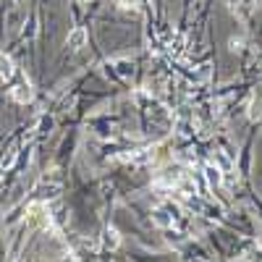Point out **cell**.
Masks as SVG:
<instances>
[{
  "instance_id": "ba28073f",
  "label": "cell",
  "mask_w": 262,
  "mask_h": 262,
  "mask_svg": "<svg viewBox=\"0 0 262 262\" xmlns=\"http://www.w3.org/2000/svg\"><path fill=\"white\" fill-rule=\"evenodd\" d=\"M118 244H121V238H118V231H116V228H107V231H105V247L116 249Z\"/></svg>"
},
{
  "instance_id": "9a60e30c",
  "label": "cell",
  "mask_w": 262,
  "mask_h": 262,
  "mask_svg": "<svg viewBox=\"0 0 262 262\" xmlns=\"http://www.w3.org/2000/svg\"><path fill=\"white\" fill-rule=\"evenodd\" d=\"M81 3H86V0H81Z\"/></svg>"
},
{
  "instance_id": "6da1fadb",
  "label": "cell",
  "mask_w": 262,
  "mask_h": 262,
  "mask_svg": "<svg viewBox=\"0 0 262 262\" xmlns=\"http://www.w3.org/2000/svg\"><path fill=\"white\" fill-rule=\"evenodd\" d=\"M27 223L29 226H37V228H50L53 223H50V212H48V205L45 202H32L29 207H27Z\"/></svg>"
},
{
  "instance_id": "5bb4252c",
  "label": "cell",
  "mask_w": 262,
  "mask_h": 262,
  "mask_svg": "<svg viewBox=\"0 0 262 262\" xmlns=\"http://www.w3.org/2000/svg\"><path fill=\"white\" fill-rule=\"evenodd\" d=\"M13 262H24V259H13Z\"/></svg>"
},
{
  "instance_id": "8992f818",
  "label": "cell",
  "mask_w": 262,
  "mask_h": 262,
  "mask_svg": "<svg viewBox=\"0 0 262 262\" xmlns=\"http://www.w3.org/2000/svg\"><path fill=\"white\" fill-rule=\"evenodd\" d=\"M16 74V66H13V58L0 53V79H11Z\"/></svg>"
},
{
  "instance_id": "30bf717a",
  "label": "cell",
  "mask_w": 262,
  "mask_h": 262,
  "mask_svg": "<svg viewBox=\"0 0 262 262\" xmlns=\"http://www.w3.org/2000/svg\"><path fill=\"white\" fill-rule=\"evenodd\" d=\"M249 116H252V118H259V116H262V92L254 95V100H252V105H249Z\"/></svg>"
},
{
  "instance_id": "5b68a950",
  "label": "cell",
  "mask_w": 262,
  "mask_h": 262,
  "mask_svg": "<svg viewBox=\"0 0 262 262\" xmlns=\"http://www.w3.org/2000/svg\"><path fill=\"white\" fill-rule=\"evenodd\" d=\"M34 194H37V200H39V202H45V200H55V196L60 194V184H42Z\"/></svg>"
},
{
  "instance_id": "7c38bea8",
  "label": "cell",
  "mask_w": 262,
  "mask_h": 262,
  "mask_svg": "<svg viewBox=\"0 0 262 262\" xmlns=\"http://www.w3.org/2000/svg\"><path fill=\"white\" fill-rule=\"evenodd\" d=\"M116 3H118L121 8H137V6H139V0H116Z\"/></svg>"
},
{
  "instance_id": "52a82bcc",
  "label": "cell",
  "mask_w": 262,
  "mask_h": 262,
  "mask_svg": "<svg viewBox=\"0 0 262 262\" xmlns=\"http://www.w3.org/2000/svg\"><path fill=\"white\" fill-rule=\"evenodd\" d=\"M205 176H207L210 186H217V184H221V168H215V165H207V168H205Z\"/></svg>"
},
{
  "instance_id": "277c9868",
  "label": "cell",
  "mask_w": 262,
  "mask_h": 262,
  "mask_svg": "<svg viewBox=\"0 0 262 262\" xmlns=\"http://www.w3.org/2000/svg\"><path fill=\"white\" fill-rule=\"evenodd\" d=\"M152 223L160 226V228H170L173 226V215L165 207H155V210H152Z\"/></svg>"
},
{
  "instance_id": "8fae6325",
  "label": "cell",
  "mask_w": 262,
  "mask_h": 262,
  "mask_svg": "<svg viewBox=\"0 0 262 262\" xmlns=\"http://www.w3.org/2000/svg\"><path fill=\"white\" fill-rule=\"evenodd\" d=\"M113 66L118 69V74H121V76H131V71H134V66H131V60H116Z\"/></svg>"
},
{
  "instance_id": "7a4b0ae2",
  "label": "cell",
  "mask_w": 262,
  "mask_h": 262,
  "mask_svg": "<svg viewBox=\"0 0 262 262\" xmlns=\"http://www.w3.org/2000/svg\"><path fill=\"white\" fill-rule=\"evenodd\" d=\"M11 97L16 100V102H21V105H27V102H32V97H34V92H32V84L24 79V81H18L13 90H11Z\"/></svg>"
},
{
  "instance_id": "9c48e42d",
  "label": "cell",
  "mask_w": 262,
  "mask_h": 262,
  "mask_svg": "<svg viewBox=\"0 0 262 262\" xmlns=\"http://www.w3.org/2000/svg\"><path fill=\"white\" fill-rule=\"evenodd\" d=\"M215 168H221V173H231V170H233L231 160H228V158H223L221 152H215Z\"/></svg>"
},
{
  "instance_id": "3957f363",
  "label": "cell",
  "mask_w": 262,
  "mask_h": 262,
  "mask_svg": "<svg viewBox=\"0 0 262 262\" xmlns=\"http://www.w3.org/2000/svg\"><path fill=\"white\" fill-rule=\"evenodd\" d=\"M66 45H69L71 50H81V48L86 45V29H84V27H76V29L69 34V39H66Z\"/></svg>"
},
{
  "instance_id": "4fadbf2b",
  "label": "cell",
  "mask_w": 262,
  "mask_h": 262,
  "mask_svg": "<svg viewBox=\"0 0 262 262\" xmlns=\"http://www.w3.org/2000/svg\"><path fill=\"white\" fill-rule=\"evenodd\" d=\"M3 176H6V165H0V181H3Z\"/></svg>"
}]
</instances>
